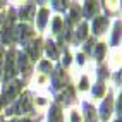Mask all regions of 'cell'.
Segmentation results:
<instances>
[{"mask_svg":"<svg viewBox=\"0 0 122 122\" xmlns=\"http://www.w3.org/2000/svg\"><path fill=\"white\" fill-rule=\"evenodd\" d=\"M31 112H33L31 95L29 93H24L21 98L12 105V107L7 108V115H14V113H31Z\"/></svg>","mask_w":122,"mask_h":122,"instance_id":"cell-1","label":"cell"},{"mask_svg":"<svg viewBox=\"0 0 122 122\" xmlns=\"http://www.w3.org/2000/svg\"><path fill=\"white\" fill-rule=\"evenodd\" d=\"M21 86H22L21 81H14V83H10L9 86L5 88V91L2 93V96H0V108H2V105L14 102V98H15V96L19 95V91H21Z\"/></svg>","mask_w":122,"mask_h":122,"instance_id":"cell-2","label":"cell"},{"mask_svg":"<svg viewBox=\"0 0 122 122\" xmlns=\"http://www.w3.org/2000/svg\"><path fill=\"white\" fill-rule=\"evenodd\" d=\"M17 72V67H15V52L10 50L7 53V59H5V69H4V81L9 83V81L15 76Z\"/></svg>","mask_w":122,"mask_h":122,"instance_id":"cell-3","label":"cell"},{"mask_svg":"<svg viewBox=\"0 0 122 122\" xmlns=\"http://www.w3.org/2000/svg\"><path fill=\"white\" fill-rule=\"evenodd\" d=\"M14 33L17 35V40L22 43H26V40L33 36V29H31L28 24H19L17 28H14Z\"/></svg>","mask_w":122,"mask_h":122,"instance_id":"cell-4","label":"cell"},{"mask_svg":"<svg viewBox=\"0 0 122 122\" xmlns=\"http://www.w3.org/2000/svg\"><path fill=\"white\" fill-rule=\"evenodd\" d=\"M15 57H17V59H15V62L19 64L21 71L24 72V77H28V76L31 74V64H29V57H28L26 53H17Z\"/></svg>","mask_w":122,"mask_h":122,"instance_id":"cell-5","label":"cell"},{"mask_svg":"<svg viewBox=\"0 0 122 122\" xmlns=\"http://www.w3.org/2000/svg\"><path fill=\"white\" fill-rule=\"evenodd\" d=\"M66 84V74H64V71L62 69H57L53 72V76H52V86L53 89H62V88H67V86H64Z\"/></svg>","mask_w":122,"mask_h":122,"instance_id":"cell-6","label":"cell"},{"mask_svg":"<svg viewBox=\"0 0 122 122\" xmlns=\"http://www.w3.org/2000/svg\"><path fill=\"white\" fill-rule=\"evenodd\" d=\"M112 105H113V100H112V95H108L107 98H105V102L102 103V108H100V117L102 120H108L110 113H112Z\"/></svg>","mask_w":122,"mask_h":122,"instance_id":"cell-7","label":"cell"},{"mask_svg":"<svg viewBox=\"0 0 122 122\" xmlns=\"http://www.w3.org/2000/svg\"><path fill=\"white\" fill-rule=\"evenodd\" d=\"M26 52L31 59H40V53H41V43H40V40H33L29 45H26Z\"/></svg>","mask_w":122,"mask_h":122,"instance_id":"cell-8","label":"cell"},{"mask_svg":"<svg viewBox=\"0 0 122 122\" xmlns=\"http://www.w3.org/2000/svg\"><path fill=\"white\" fill-rule=\"evenodd\" d=\"M35 4L33 2H29L28 5H22L21 7V10H19V15H21V19L22 21H31L33 19V15H35Z\"/></svg>","mask_w":122,"mask_h":122,"instance_id":"cell-9","label":"cell"},{"mask_svg":"<svg viewBox=\"0 0 122 122\" xmlns=\"http://www.w3.org/2000/svg\"><path fill=\"white\" fill-rule=\"evenodd\" d=\"M107 26H108V17H96L95 21H93V33L95 35H102L105 29H107Z\"/></svg>","mask_w":122,"mask_h":122,"instance_id":"cell-10","label":"cell"},{"mask_svg":"<svg viewBox=\"0 0 122 122\" xmlns=\"http://www.w3.org/2000/svg\"><path fill=\"white\" fill-rule=\"evenodd\" d=\"M48 122H62V110L60 105H52L50 107V113H48Z\"/></svg>","mask_w":122,"mask_h":122,"instance_id":"cell-11","label":"cell"},{"mask_svg":"<svg viewBox=\"0 0 122 122\" xmlns=\"http://www.w3.org/2000/svg\"><path fill=\"white\" fill-rule=\"evenodd\" d=\"M96 12H98V2H86L84 4V10H83L84 17L91 19L93 15H96Z\"/></svg>","mask_w":122,"mask_h":122,"instance_id":"cell-12","label":"cell"},{"mask_svg":"<svg viewBox=\"0 0 122 122\" xmlns=\"http://www.w3.org/2000/svg\"><path fill=\"white\" fill-rule=\"evenodd\" d=\"M64 89H66V91L59 96V100L64 102V105H69V103H72V100H74V89H72V86H67Z\"/></svg>","mask_w":122,"mask_h":122,"instance_id":"cell-13","label":"cell"},{"mask_svg":"<svg viewBox=\"0 0 122 122\" xmlns=\"http://www.w3.org/2000/svg\"><path fill=\"white\" fill-rule=\"evenodd\" d=\"M84 112H86V122H96V110L93 108V105L84 103Z\"/></svg>","mask_w":122,"mask_h":122,"instance_id":"cell-14","label":"cell"},{"mask_svg":"<svg viewBox=\"0 0 122 122\" xmlns=\"http://www.w3.org/2000/svg\"><path fill=\"white\" fill-rule=\"evenodd\" d=\"M46 19H48V9H41L38 14V29H45Z\"/></svg>","mask_w":122,"mask_h":122,"instance_id":"cell-15","label":"cell"},{"mask_svg":"<svg viewBox=\"0 0 122 122\" xmlns=\"http://www.w3.org/2000/svg\"><path fill=\"white\" fill-rule=\"evenodd\" d=\"M120 43V21L113 24V35H112V45H119Z\"/></svg>","mask_w":122,"mask_h":122,"instance_id":"cell-16","label":"cell"},{"mask_svg":"<svg viewBox=\"0 0 122 122\" xmlns=\"http://www.w3.org/2000/svg\"><path fill=\"white\" fill-rule=\"evenodd\" d=\"M45 48H46V53H48L50 59H57V57H59V50H57V45L53 41H46Z\"/></svg>","mask_w":122,"mask_h":122,"instance_id":"cell-17","label":"cell"},{"mask_svg":"<svg viewBox=\"0 0 122 122\" xmlns=\"http://www.w3.org/2000/svg\"><path fill=\"white\" fill-rule=\"evenodd\" d=\"M86 33H88V26L83 22V24H79V28H77V31H76V41L79 43V41H83V40L86 38Z\"/></svg>","mask_w":122,"mask_h":122,"instance_id":"cell-18","label":"cell"},{"mask_svg":"<svg viewBox=\"0 0 122 122\" xmlns=\"http://www.w3.org/2000/svg\"><path fill=\"white\" fill-rule=\"evenodd\" d=\"M103 93H105V84H103V81H98V83L93 86V96L100 98V96H103Z\"/></svg>","mask_w":122,"mask_h":122,"instance_id":"cell-19","label":"cell"},{"mask_svg":"<svg viewBox=\"0 0 122 122\" xmlns=\"http://www.w3.org/2000/svg\"><path fill=\"white\" fill-rule=\"evenodd\" d=\"M96 46V50H95V57L98 60H102L103 59V55H105V52H107V46H105V43H98V45H95Z\"/></svg>","mask_w":122,"mask_h":122,"instance_id":"cell-20","label":"cell"},{"mask_svg":"<svg viewBox=\"0 0 122 122\" xmlns=\"http://www.w3.org/2000/svg\"><path fill=\"white\" fill-rule=\"evenodd\" d=\"M38 69L41 71V72H45V74H48V72L52 71V64L48 62V60H43V62H40V66H38Z\"/></svg>","mask_w":122,"mask_h":122,"instance_id":"cell-21","label":"cell"},{"mask_svg":"<svg viewBox=\"0 0 122 122\" xmlns=\"http://www.w3.org/2000/svg\"><path fill=\"white\" fill-rule=\"evenodd\" d=\"M62 26H64L62 19H60V17H55V19H53V24H52V31H53V33H59Z\"/></svg>","mask_w":122,"mask_h":122,"instance_id":"cell-22","label":"cell"},{"mask_svg":"<svg viewBox=\"0 0 122 122\" xmlns=\"http://www.w3.org/2000/svg\"><path fill=\"white\" fill-rule=\"evenodd\" d=\"M98 77H100V81H103L105 77H108V69L105 67V66H100L98 67Z\"/></svg>","mask_w":122,"mask_h":122,"instance_id":"cell-23","label":"cell"},{"mask_svg":"<svg viewBox=\"0 0 122 122\" xmlns=\"http://www.w3.org/2000/svg\"><path fill=\"white\" fill-rule=\"evenodd\" d=\"M79 89H81V91H86V89H88V77H83V79H81Z\"/></svg>","mask_w":122,"mask_h":122,"instance_id":"cell-24","label":"cell"},{"mask_svg":"<svg viewBox=\"0 0 122 122\" xmlns=\"http://www.w3.org/2000/svg\"><path fill=\"white\" fill-rule=\"evenodd\" d=\"M52 4H53V9H57V10L66 9V2H52Z\"/></svg>","mask_w":122,"mask_h":122,"instance_id":"cell-25","label":"cell"},{"mask_svg":"<svg viewBox=\"0 0 122 122\" xmlns=\"http://www.w3.org/2000/svg\"><path fill=\"white\" fill-rule=\"evenodd\" d=\"M93 46H95V40L91 38V40H88V41H86L84 50H86V52H91V50H93Z\"/></svg>","mask_w":122,"mask_h":122,"instance_id":"cell-26","label":"cell"},{"mask_svg":"<svg viewBox=\"0 0 122 122\" xmlns=\"http://www.w3.org/2000/svg\"><path fill=\"white\" fill-rule=\"evenodd\" d=\"M10 122H38V117L36 119H14V120H10Z\"/></svg>","mask_w":122,"mask_h":122,"instance_id":"cell-27","label":"cell"},{"mask_svg":"<svg viewBox=\"0 0 122 122\" xmlns=\"http://www.w3.org/2000/svg\"><path fill=\"white\" fill-rule=\"evenodd\" d=\"M71 122H81V117H79L77 112H72L71 113Z\"/></svg>","mask_w":122,"mask_h":122,"instance_id":"cell-28","label":"cell"},{"mask_svg":"<svg viewBox=\"0 0 122 122\" xmlns=\"http://www.w3.org/2000/svg\"><path fill=\"white\" fill-rule=\"evenodd\" d=\"M113 79H115V84H117V86H120V72H115Z\"/></svg>","mask_w":122,"mask_h":122,"instance_id":"cell-29","label":"cell"},{"mask_svg":"<svg viewBox=\"0 0 122 122\" xmlns=\"http://www.w3.org/2000/svg\"><path fill=\"white\" fill-rule=\"evenodd\" d=\"M69 62H71V55H69V52H66V59H64V66H69Z\"/></svg>","mask_w":122,"mask_h":122,"instance_id":"cell-30","label":"cell"},{"mask_svg":"<svg viewBox=\"0 0 122 122\" xmlns=\"http://www.w3.org/2000/svg\"><path fill=\"white\" fill-rule=\"evenodd\" d=\"M77 62L81 64V66L84 64V55H83V53H79V55H77Z\"/></svg>","mask_w":122,"mask_h":122,"instance_id":"cell-31","label":"cell"},{"mask_svg":"<svg viewBox=\"0 0 122 122\" xmlns=\"http://www.w3.org/2000/svg\"><path fill=\"white\" fill-rule=\"evenodd\" d=\"M2 57H4V48L0 46V69H2Z\"/></svg>","mask_w":122,"mask_h":122,"instance_id":"cell-32","label":"cell"},{"mask_svg":"<svg viewBox=\"0 0 122 122\" xmlns=\"http://www.w3.org/2000/svg\"><path fill=\"white\" fill-rule=\"evenodd\" d=\"M4 4H5V2H0V7H4Z\"/></svg>","mask_w":122,"mask_h":122,"instance_id":"cell-33","label":"cell"},{"mask_svg":"<svg viewBox=\"0 0 122 122\" xmlns=\"http://www.w3.org/2000/svg\"><path fill=\"white\" fill-rule=\"evenodd\" d=\"M115 122H120V119H117V120H115Z\"/></svg>","mask_w":122,"mask_h":122,"instance_id":"cell-34","label":"cell"}]
</instances>
